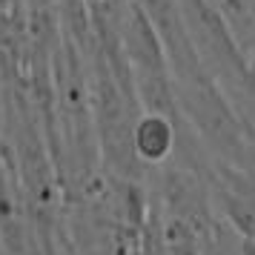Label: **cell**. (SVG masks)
<instances>
[{
  "mask_svg": "<svg viewBox=\"0 0 255 255\" xmlns=\"http://www.w3.org/2000/svg\"><path fill=\"white\" fill-rule=\"evenodd\" d=\"M0 83L29 86V20L23 3L0 9Z\"/></svg>",
  "mask_w": 255,
  "mask_h": 255,
  "instance_id": "3957f363",
  "label": "cell"
},
{
  "mask_svg": "<svg viewBox=\"0 0 255 255\" xmlns=\"http://www.w3.org/2000/svg\"><path fill=\"white\" fill-rule=\"evenodd\" d=\"M163 247H166L169 255H201L198 253L195 230H192L189 218L178 215V218H172L166 224V230H163Z\"/></svg>",
  "mask_w": 255,
  "mask_h": 255,
  "instance_id": "5b68a950",
  "label": "cell"
},
{
  "mask_svg": "<svg viewBox=\"0 0 255 255\" xmlns=\"http://www.w3.org/2000/svg\"><path fill=\"white\" fill-rule=\"evenodd\" d=\"M175 92H178L181 112L195 124V129L215 149L230 152V155L247 152L250 140L244 138L241 118L235 115L224 86L207 69L192 75V78L175 81Z\"/></svg>",
  "mask_w": 255,
  "mask_h": 255,
  "instance_id": "6da1fadb",
  "label": "cell"
},
{
  "mask_svg": "<svg viewBox=\"0 0 255 255\" xmlns=\"http://www.w3.org/2000/svg\"><path fill=\"white\" fill-rule=\"evenodd\" d=\"M178 140V121L161 112H140L135 121L132 143L140 163H161L166 161L175 149Z\"/></svg>",
  "mask_w": 255,
  "mask_h": 255,
  "instance_id": "277c9868",
  "label": "cell"
},
{
  "mask_svg": "<svg viewBox=\"0 0 255 255\" xmlns=\"http://www.w3.org/2000/svg\"><path fill=\"white\" fill-rule=\"evenodd\" d=\"M244 155H247V161L253 163V169H255V138L247 143V152H244Z\"/></svg>",
  "mask_w": 255,
  "mask_h": 255,
  "instance_id": "52a82bcc",
  "label": "cell"
},
{
  "mask_svg": "<svg viewBox=\"0 0 255 255\" xmlns=\"http://www.w3.org/2000/svg\"><path fill=\"white\" fill-rule=\"evenodd\" d=\"M135 3L152 20V26L158 29L175 81L192 78V75L207 69L201 55H198L195 43H192V37H189V29H186V20L178 0H135Z\"/></svg>",
  "mask_w": 255,
  "mask_h": 255,
  "instance_id": "7a4b0ae2",
  "label": "cell"
},
{
  "mask_svg": "<svg viewBox=\"0 0 255 255\" xmlns=\"http://www.w3.org/2000/svg\"><path fill=\"white\" fill-rule=\"evenodd\" d=\"M241 255H255V238H244V244H241Z\"/></svg>",
  "mask_w": 255,
  "mask_h": 255,
  "instance_id": "8992f818",
  "label": "cell"
}]
</instances>
